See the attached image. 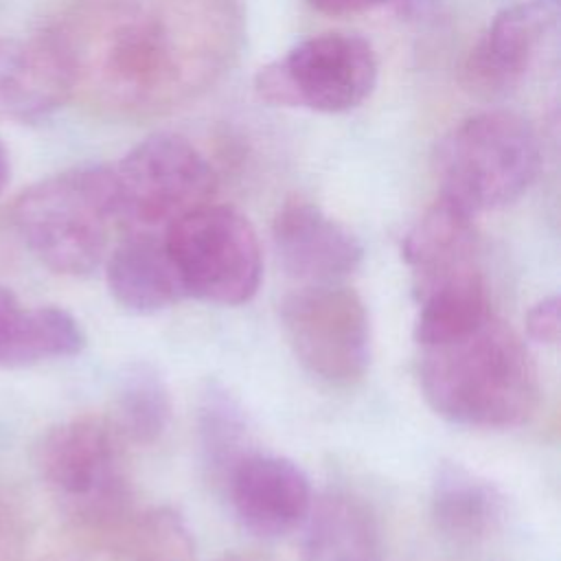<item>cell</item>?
I'll return each instance as SVG.
<instances>
[{
	"label": "cell",
	"mask_w": 561,
	"mask_h": 561,
	"mask_svg": "<svg viewBox=\"0 0 561 561\" xmlns=\"http://www.w3.org/2000/svg\"><path fill=\"white\" fill-rule=\"evenodd\" d=\"M79 85L127 114L175 107L221 72L232 50L224 0H105L57 28Z\"/></svg>",
	"instance_id": "1"
},
{
	"label": "cell",
	"mask_w": 561,
	"mask_h": 561,
	"mask_svg": "<svg viewBox=\"0 0 561 561\" xmlns=\"http://www.w3.org/2000/svg\"><path fill=\"white\" fill-rule=\"evenodd\" d=\"M419 383L430 408L465 427H515L537 408L539 379L519 335L489 316L454 340L421 346Z\"/></svg>",
	"instance_id": "2"
},
{
	"label": "cell",
	"mask_w": 561,
	"mask_h": 561,
	"mask_svg": "<svg viewBox=\"0 0 561 561\" xmlns=\"http://www.w3.org/2000/svg\"><path fill=\"white\" fill-rule=\"evenodd\" d=\"M13 226L31 254L64 276H88L121 224L112 167L83 164L48 175L13 202Z\"/></svg>",
	"instance_id": "3"
},
{
	"label": "cell",
	"mask_w": 561,
	"mask_h": 561,
	"mask_svg": "<svg viewBox=\"0 0 561 561\" xmlns=\"http://www.w3.org/2000/svg\"><path fill=\"white\" fill-rule=\"evenodd\" d=\"M440 197L478 215L519 199L541 169L533 125L508 110L473 114L451 127L434 149Z\"/></svg>",
	"instance_id": "4"
},
{
	"label": "cell",
	"mask_w": 561,
	"mask_h": 561,
	"mask_svg": "<svg viewBox=\"0 0 561 561\" xmlns=\"http://www.w3.org/2000/svg\"><path fill=\"white\" fill-rule=\"evenodd\" d=\"M123 443L112 419L83 414L53 425L42 436L35 465L72 517L107 524L129 508Z\"/></svg>",
	"instance_id": "5"
},
{
	"label": "cell",
	"mask_w": 561,
	"mask_h": 561,
	"mask_svg": "<svg viewBox=\"0 0 561 561\" xmlns=\"http://www.w3.org/2000/svg\"><path fill=\"white\" fill-rule=\"evenodd\" d=\"M162 239L184 298L234 307L256 294L261 245L254 226L237 208L202 204L167 224Z\"/></svg>",
	"instance_id": "6"
},
{
	"label": "cell",
	"mask_w": 561,
	"mask_h": 561,
	"mask_svg": "<svg viewBox=\"0 0 561 561\" xmlns=\"http://www.w3.org/2000/svg\"><path fill=\"white\" fill-rule=\"evenodd\" d=\"M377 75L370 42L355 33H320L261 66L254 92L270 105L342 114L370 96Z\"/></svg>",
	"instance_id": "7"
},
{
	"label": "cell",
	"mask_w": 561,
	"mask_h": 561,
	"mask_svg": "<svg viewBox=\"0 0 561 561\" xmlns=\"http://www.w3.org/2000/svg\"><path fill=\"white\" fill-rule=\"evenodd\" d=\"M118 219L140 228L167 226L175 217L208 204L217 191V171L184 136L158 131L112 164Z\"/></svg>",
	"instance_id": "8"
},
{
	"label": "cell",
	"mask_w": 561,
	"mask_h": 561,
	"mask_svg": "<svg viewBox=\"0 0 561 561\" xmlns=\"http://www.w3.org/2000/svg\"><path fill=\"white\" fill-rule=\"evenodd\" d=\"M298 362L331 386L359 381L370 364V320L362 296L342 283L300 285L280 302Z\"/></svg>",
	"instance_id": "9"
},
{
	"label": "cell",
	"mask_w": 561,
	"mask_h": 561,
	"mask_svg": "<svg viewBox=\"0 0 561 561\" xmlns=\"http://www.w3.org/2000/svg\"><path fill=\"white\" fill-rule=\"evenodd\" d=\"M559 20L561 0H519L504 7L467 55V85L491 96L515 88L557 33Z\"/></svg>",
	"instance_id": "10"
},
{
	"label": "cell",
	"mask_w": 561,
	"mask_h": 561,
	"mask_svg": "<svg viewBox=\"0 0 561 561\" xmlns=\"http://www.w3.org/2000/svg\"><path fill=\"white\" fill-rule=\"evenodd\" d=\"M224 484L239 524L261 539L289 535L313 506L307 473L283 456L250 451Z\"/></svg>",
	"instance_id": "11"
},
{
	"label": "cell",
	"mask_w": 561,
	"mask_h": 561,
	"mask_svg": "<svg viewBox=\"0 0 561 561\" xmlns=\"http://www.w3.org/2000/svg\"><path fill=\"white\" fill-rule=\"evenodd\" d=\"M75 90V61L57 28L26 39L0 37V118H44Z\"/></svg>",
	"instance_id": "12"
},
{
	"label": "cell",
	"mask_w": 561,
	"mask_h": 561,
	"mask_svg": "<svg viewBox=\"0 0 561 561\" xmlns=\"http://www.w3.org/2000/svg\"><path fill=\"white\" fill-rule=\"evenodd\" d=\"M272 243L283 270L302 285L342 283L364 261L362 241L305 199H291L278 208Z\"/></svg>",
	"instance_id": "13"
},
{
	"label": "cell",
	"mask_w": 561,
	"mask_h": 561,
	"mask_svg": "<svg viewBox=\"0 0 561 561\" xmlns=\"http://www.w3.org/2000/svg\"><path fill=\"white\" fill-rule=\"evenodd\" d=\"M469 210L438 195L412 224L401 243L403 261L414 278V294L460 278L480 267V239Z\"/></svg>",
	"instance_id": "14"
},
{
	"label": "cell",
	"mask_w": 561,
	"mask_h": 561,
	"mask_svg": "<svg viewBox=\"0 0 561 561\" xmlns=\"http://www.w3.org/2000/svg\"><path fill=\"white\" fill-rule=\"evenodd\" d=\"M105 278L112 298L138 316L164 311L184 298L164 239L149 232H134L114 245L105 259Z\"/></svg>",
	"instance_id": "15"
},
{
	"label": "cell",
	"mask_w": 561,
	"mask_h": 561,
	"mask_svg": "<svg viewBox=\"0 0 561 561\" xmlns=\"http://www.w3.org/2000/svg\"><path fill=\"white\" fill-rule=\"evenodd\" d=\"M85 346L77 318L55 305L24 307L0 287V368H26L48 359L75 357Z\"/></svg>",
	"instance_id": "16"
},
{
	"label": "cell",
	"mask_w": 561,
	"mask_h": 561,
	"mask_svg": "<svg viewBox=\"0 0 561 561\" xmlns=\"http://www.w3.org/2000/svg\"><path fill=\"white\" fill-rule=\"evenodd\" d=\"M305 524V561H381L377 522L368 506L348 493L322 495Z\"/></svg>",
	"instance_id": "17"
},
{
	"label": "cell",
	"mask_w": 561,
	"mask_h": 561,
	"mask_svg": "<svg viewBox=\"0 0 561 561\" xmlns=\"http://www.w3.org/2000/svg\"><path fill=\"white\" fill-rule=\"evenodd\" d=\"M497 489L460 465H443L432 484V517L440 535L456 543L484 539L500 522Z\"/></svg>",
	"instance_id": "18"
},
{
	"label": "cell",
	"mask_w": 561,
	"mask_h": 561,
	"mask_svg": "<svg viewBox=\"0 0 561 561\" xmlns=\"http://www.w3.org/2000/svg\"><path fill=\"white\" fill-rule=\"evenodd\" d=\"M414 296L419 305L414 337L421 346L465 335L493 316L482 272L438 283Z\"/></svg>",
	"instance_id": "19"
},
{
	"label": "cell",
	"mask_w": 561,
	"mask_h": 561,
	"mask_svg": "<svg viewBox=\"0 0 561 561\" xmlns=\"http://www.w3.org/2000/svg\"><path fill=\"white\" fill-rule=\"evenodd\" d=\"M171 419V392L151 362H131L123 368L114 390V427L123 440L156 443Z\"/></svg>",
	"instance_id": "20"
},
{
	"label": "cell",
	"mask_w": 561,
	"mask_h": 561,
	"mask_svg": "<svg viewBox=\"0 0 561 561\" xmlns=\"http://www.w3.org/2000/svg\"><path fill=\"white\" fill-rule=\"evenodd\" d=\"M199 447L210 476L226 482L230 471L250 449L248 416L239 401L219 383H208L197 412Z\"/></svg>",
	"instance_id": "21"
},
{
	"label": "cell",
	"mask_w": 561,
	"mask_h": 561,
	"mask_svg": "<svg viewBox=\"0 0 561 561\" xmlns=\"http://www.w3.org/2000/svg\"><path fill=\"white\" fill-rule=\"evenodd\" d=\"M526 333L535 344L554 346L561 335V302L559 296H546L526 313Z\"/></svg>",
	"instance_id": "22"
},
{
	"label": "cell",
	"mask_w": 561,
	"mask_h": 561,
	"mask_svg": "<svg viewBox=\"0 0 561 561\" xmlns=\"http://www.w3.org/2000/svg\"><path fill=\"white\" fill-rule=\"evenodd\" d=\"M388 0H307V4L327 15H353L377 9Z\"/></svg>",
	"instance_id": "23"
},
{
	"label": "cell",
	"mask_w": 561,
	"mask_h": 561,
	"mask_svg": "<svg viewBox=\"0 0 561 561\" xmlns=\"http://www.w3.org/2000/svg\"><path fill=\"white\" fill-rule=\"evenodd\" d=\"M18 557V524L11 511L0 502V561H15Z\"/></svg>",
	"instance_id": "24"
},
{
	"label": "cell",
	"mask_w": 561,
	"mask_h": 561,
	"mask_svg": "<svg viewBox=\"0 0 561 561\" xmlns=\"http://www.w3.org/2000/svg\"><path fill=\"white\" fill-rule=\"evenodd\" d=\"M9 175H11L9 153H7V147H4L2 140H0V193L4 191V186H7V182H9Z\"/></svg>",
	"instance_id": "25"
}]
</instances>
